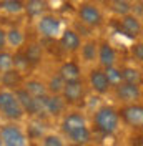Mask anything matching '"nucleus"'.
Wrapping results in <instances>:
<instances>
[{
  "instance_id": "31",
  "label": "nucleus",
  "mask_w": 143,
  "mask_h": 146,
  "mask_svg": "<svg viewBox=\"0 0 143 146\" xmlns=\"http://www.w3.org/2000/svg\"><path fill=\"white\" fill-rule=\"evenodd\" d=\"M42 146H65L63 143V138L60 135H55V133H47L42 138Z\"/></svg>"
},
{
  "instance_id": "37",
  "label": "nucleus",
  "mask_w": 143,
  "mask_h": 146,
  "mask_svg": "<svg viewBox=\"0 0 143 146\" xmlns=\"http://www.w3.org/2000/svg\"><path fill=\"white\" fill-rule=\"evenodd\" d=\"M142 98H143V95H142Z\"/></svg>"
},
{
  "instance_id": "14",
  "label": "nucleus",
  "mask_w": 143,
  "mask_h": 146,
  "mask_svg": "<svg viewBox=\"0 0 143 146\" xmlns=\"http://www.w3.org/2000/svg\"><path fill=\"white\" fill-rule=\"evenodd\" d=\"M97 62H98L100 68H107V66H113L118 63V53H116L115 46L110 42L103 40L98 43V53H97Z\"/></svg>"
},
{
  "instance_id": "18",
  "label": "nucleus",
  "mask_w": 143,
  "mask_h": 146,
  "mask_svg": "<svg viewBox=\"0 0 143 146\" xmlns=\"http://www.w3.org/2000/svg\"><path fill=\"white\" fill-rule=\"evenodd\" d=\"M22 83H23V76H22L15 68L0 75V85H3V90L15 91L17 88L22 86Z\"/></svg>"
},
{
  "instance_id": "15",
  "label": "nucleus",
  "mask_w": 143,
  "mask_h": 146,
  "mask_svg": "<svg viewBox=\"0 0 143 146\" xmlns=\"http://www.w3.org/2000/svg\"><path fill=\"white\" fill-rule=\"evenodd\" d=\"M40 105H42V113H48L50 116H62L67 108V103L63 101L62 95H50V93L40 100Z\"/></svg>"
},
{
  "instance_id": "33",
  "label": "nucleus",
  "mask_w": 143,
  "mask_h": 146,
  "mask_svg": "<svg viewBox=\"0 0 143 146\" xmlns=\"http://www.w3.org/2000/svg\"><path fill=\"white\" fill-rule=\"evenodd\" d=\"M5 33L7 32L3 28H0V52H3L5 50V45H7V35Z\"/></svg>"
},
{
  "instance_id": "19",
  "label": "nucleus",
  "mask_w": 143,
  "mask_h": 146,
  "mask_svg": "<svg viewBox=\"0 0 143 146\" xmlns=\"http://www.w3.org/2000/svg\"><path fill=\"white\" fill-rule=\"evenodd\" d=\"M22 88L27 91L30 96H33L35 100H42V98H45V96L48 95L47 85H45L43 82H40V80H35V78L27 80V82L23 83V86H22Z\"/></svg>"
},
{
  "instance_id": "4",
  "label": "nucleus",
  "mask_w": 143,
  "mask_h": 146,
  "mask_svg": "<svg viewBox=\"0 0 143 146\" xmlns=\"http://www.w3.org/2000/svg\"><path fill=\"white\" fill-rule=\"evenodd\" d=\"M118 115L122 123L133 129H143V105L142 103H132V105H122L118 110Z\"/></svg>"
},
{
  "instance_id": "21",
  "label": "nucleus",
  "mask_w": 143,
  "mask_h": 146,
  "mask_svg": "<svg viewBox=\"0 0 143 146\" xmlns=\"http://www.w3.org/2000/svg\"><path fill=\"white\" fill-rule=\"evenodd\" d=\"M48 9V2L47 0H30L23 5V12L28 17H42Z\"/></svg>"
},
{
  "instance_id": "34",
  "label": "nucleus",
  "mask_w": 143,
  "mask_h": 146,
  "mask_svg": "<svg viewBox=\"0 0 143 146\" xmlns=\"http://www.w3.org/2000/svg\"><path fill=\"white\" fill-rule=\"evenodd\" d=\"M65 146H80V145H73V143H68V145H65Z\"/></svg>"
},
{
  "instance_id": "7",
  "label": "nucleus",
  "mask_w": 143,
  "mask_h": 146,
  "mask_svg": "<svg viewBox=\"0 0 143 146\" xmlns=\"http://www.w3.org/2000/svg\"><path fill=\"white\" fill-rule=\"evenodd\" d=\"M85 95H87V86H85L83 80L65 83L62 91V98L67 103V106L68 105H80L85 100Z\"/></svg>"
},
{
  "instance_id": "24",
  "label": "nucleus",
  "mask_w": 143,
  "mask_h": 146,
  "mask_svg": "<svg viewBox=\"0 0 143 146\" xmlns=\"http://www.w3.org/2000/svg\"><path fill=\"white\" fill-rule=\"evenodd\" d=\"M110 10L118 17H125L132 13L133 5L130 0H110Z\"/></svg>"
},
{
  "instance_id": "13",
  "label": "nucleus",
  "mask_w": 143,
  "mask_h": 146,
  "mask_svg": "<svg viewBox=\"0 0 143 146\" xmlns=\"http://www.w3.org/2000/svg\"><path fill=\"white\" fill-rule=\"evenodd\" d=\"M88 85L97 95H107L108 91L112 90V86H110V83H108L107 76H105V72H103V68H100V66H95V68L90 70Z\"/></svg>"
},
{
  "instance_id": "9",
  "label": "nucleus",
  "mask_w": 143,
  "mask_h": 146,
  "mask_svg": "<svg viewBox=\"0 0 143 146\" xmlns=\"http://www.w3.org/2000/svg\"><path fill=\"white\" fill-rule=\"evenodd\" d=\"M85 126H88V121H87V116L82 111H68L62 116L60 128H62L65 136H68V135H72V133H75V131H78Z\"/></svg>"
},
{
  "instance_id": "32",
  "label": "nucleus",
  "mask_w": 143,
  "mask_h": 146,
  "mask_svg": "<svg viewBox=\"0 0 143 146\" xmlns=\"http://www.w3.org/2000/svg\"><path fill=\"white\" fill-rule=\"evenodd\" d=\"M132 55H133V58L138 63H143V40H138V42L133 43V46H132Z\"/></svg>"
},
{
  "instance_id": "6",
  "label": "nucleus",
  "mask_w": 143,
  "mask_h": 146,
  "mask_svg": "<svg viewBox=\"0 0 143 146\" xmlns=\"http://www.w3.org/2000/svg\"><path fill=\"white\" fill-rule=\"evenodd\" d=\"M0 138L3 146H27L28 138L23 133V129L17 126L15 123H9L0 128Z\"/></svg>"
},
{
  "instance_id": "30",
  "label": "nucleus",
  "mask_w": 143,
  "mask_h": 146,
  "mask_svg": "<svg viewBox=\"0 0 143 146\" xmlns=\"http://www.w3.org/2000/svg\"><path fill=\"white\" fill-rule=\"evenodd\" d=\"M13 70V55L9 52H0V75Z\"/></svg>"
},
{
  "instance_id": "3",
  "label": "nucleus",
  "mask_w": 143,
  "mask_h": 146,
  "mask_svg": "<svg viewBox=\"0 0 143 146\" xmlns=\"http://www.w3.org/2000/svg\"><path fill=\"white\" fill-rule=\"evenodd\" d=\"M77 17H78V22L82 25H85L88 28H100L103 25V22H105L102 10L92 2L82 3L77 9Z\"/></svg>"
},
{
  "instance_id": "38",
  "label": "nucleus",
  "mask_w": 143,
  "mask_h": 146,
  "mask_svg": "<svg viewBox=\"0 0 143 146\" xmlns=\"http://www.w3.org/2000/svg\"><path fill=\"white\" fill-rule=\"evenodd\" d=\"M142 25H143V23H142Z\"/></svg>"
},
{
  "instance_id": "2",
  "label": "nucleus",
  "mask_w": 143,
  "mask_h": 146,
  "mask_svg": "<svg viewBox=\"0 0 143 146\" xmlns=\"http://www.w3.org/2000/svg\"><path fill=\"white\" fill-rule=\"evenodd\" d=\"M0 113L10 121H18L23 118V110L18 105L15 93L10 90H0Z\"/></svg>"
},
{
  "instance_id": "17",
  "label": "nucleus",
  "mask_w": 143,
  "mask_h": 146,
  "mask_svg": "<svg viewBox=\"0 0 143 146\" xmlns=\"http://www.w3.org/2000/svg\"><path fill=\"white\" fill-rule=\"evenodd\" d=\"M122 72V83L135 85V86H142L143 85V72L135 66V65H123L120 66Z\"/></svg>"
},
{
  "instance_id": "12",
  "label": "nucleus",
  "mask_w": 143,
  "mask_h": 146,
  "mask_svg": "<svg viewBox=\"0 0 143 146\" xmlns=\"http://www.w3.org/2000/svg\"><path fill=\"white\" fill-rule=\"evenodd\" d=\"M118 25H120V30H122L128 38H132V40L140 38L142 33H143L142 20L136 17L135 13H130V15H125V17H120Z\"/></svg>"
},
{
  "instance_id": "25",
  "label": "nucleus",
  "mask_w": 143,
  "mask_h": 146,
  "mask_svg": "<svg viewBox=\"0 0 143 146\" xmlns=\"http://www.w3.org/2000/svg\"><path fill=\"white\" fill-rule=\"evenodd\" d=\"M45 85H47V90H48L50 95H62L63 86H65V80H63L58 73H53Z\"/></svg>"
},
{
  "instance_id": "10",
  "label": "nucleus",
  "mask_w": 143,
  "mask_h": 146,
  "mask_svg": "<svg viewBox=\"0 0 143 146\" xmlns=\"http://www.w3.org/2000/svg\"><path fill=\"white\" fill-rule=\"evenodd\" d=\"M13 93H15V98H17L18 105L22 106V110H23L25 115H28V116H38V115H42V105H40V100H35L33 96H30L22 86L17 88Z\"/></svg>"
},
{
  "instance_id": "36",
  "label": "nucleus",
  "mask_w": 143,
  "mask_h": 146,
  "mask_svg": "<svg viewBox=\"0 0 143 146\" xmlns=\"http://www.w3.org/2000/svg\"><path fill=\"white\" fill-rule=\"evenodd\" d=\"M25 2H30V0H25Z\"/></svg>"
},
{
  "instance_id": "8",
  "label": "nucleus",
  "mask_w": 143,
  "mask_h": 146,
  "mask_svg": "<svg viewBox=\"0 0 143 146\" xmlns=\"http://www.w3.org/2000/svg\"><path fill=\"white\" fill-rule=\"evenodd\" d=\"M113 93H115V98L122 105H132V103H140L143 90H142V86H135V85H128V83H120L118 86L113 88Z\"/></svg>"
},
{
  "instance_id": "16",
  "label": "nucleus",
  "mask_w": 143,
  "mask_h": 146,
  "mask_svg": "<svg viewBox=\"0 0 143 146\" xmlns=\"http://www.w3.org/2000/svg\"><path fill=\"white\" fill-rule=\"evenodd\" d=\"M57 73L65 80V83L82 80V66H80V63L75 62V60H67V62H63V63L58 66Z\"/></svg>"
},
{
  "instance_id": "1",
  "label": "nucleus",
  "mask_w": 143,
  "mask_h": 146,
  "mask_svg": "<svg viewBox=\"0 0 143 146\" xmlns=\"http://www.w3.org/2000/svg\"><path fill=\"white\" fill-rule=\"evenodd\" d=\"M93 126L102 135H115L122 126L118 110L112 105H102L93 111Z\"/></svg>"
},
{
  "instance_id": "23",
  "label": "nucleus",
  "mask_w": 143,
  "mask_h": 146,
  "mask_svg": "<svg viewBox=\"0 0 143 146\" xmlns=\"http://www.w3.org/2000/svg\"><path fill=\"white\" fill-rule=\"evenodd\" d=\"M23 55L28 60V63L32 65V66H35V65H38L43 60V48L38 43H28L25 46V50H23Z\"/></svg>"
},
{
  "instance_id": "28",
  "label": "nucleus",
  "mask_w": 143,
  "mask_h": 146,
  "mask_svg": "<svg viewBox=\"0 0 143 146\" xmlns=\"http://www.w3.org/2000/svg\"><path fill=\"white\" fill-rule=\"evenodd\" d=\"M13 68H15V70L20 73V75L27 73L28 70L32 68V65L28 63V60L25 58L23 52H17V53L13 55Z\"/></svg>"
},
{
  "instance_id": "22",
  "label": "nucleus",
  "mask_w": 143,
  "mask_h": 146,
  "mask_svg": "<svg viewBox=\"0 0 143 146\" xmlns=\"http://www.w3.org/2000/svg\"><path fill=\"white\" fill-rule=\"evenodd\" d=\"M92 136H93V131H92V128L90 126H85L78 129V131H75V133H72L68 135V143H73V145H80V146H87L92 143Z\"/></svg>"
},
{
  "instance_id": "27",
  "label": "nucleus",
  "mask_w": 143,
  "mask_h": 146,
  "mask_svg": "<svg viewBox=\"0 0 143 146\" xmlns=\"http://www.w3.org/2000/svg\"><path fill=\"white\" fill-rule=\"evenodd\" d=\"M103 72H105V76H107V80H108L112 88H115V86H118L122 83V72H120V66L118 65L107 66V68H103Z\"/></svg>"
},
{
  "instance_id": "26",
  "label": "nucleus",
  "mask_w": 143,
  "mask_h": 146,
  "mask_svg": "<svg viewBox=\"0 0 143 146\" xmlns=\"http://www.w3.org/2000/svg\"><path fill=\"white\" fill-rule=\"evenodd\" d=\"M5 35H7V43L13 48H20L25 43V35L20 28H10Z\"/></svg>"
},
{
  "instance_id": "20",
  "label": "nucleus",
  "mask_w": 143,
  "mask_h": 146,
  "mask_svg": "<svg viewBox=\"0 0 143 146\" xmlns=\"http://www.w3.org/2000/svg\"><path fill=\"white\" fill-rule=\"evenodd\" d=\"M98 53V42L97 40H87L80 46V56L85 63H95Z\"/></svg>"
},
{
  "instance_id": "5",
  "label": "nucleus",
  "mask_w": 143,
  "mask_h": 146,
  "mask_svg": "<svg viewBox=\"0 0 143 146\" xmlns=\"http://www.w3.org/2000/svg\"><path fill=\"white\" fill-rule=\"evenodd\" d=\"M37 30H38V33L43 36V38L53 40L57 36H60V33H62V20L57 17V15L45 13V15H42V17L38 18Z\"/></svg>"
},
{
  "instance_id": "35",
  "label": "nucleus",
  "mask_w": 143,
  "mask_h": 146,
  "mask_svg": "<svg viewBox=\"0 0 143 146\" xmlns=\"http://www.w3.org/2000/svg\"><path fill=\"white\" fill-rule=\"evenodd\" d=\"M0 146H3V145H2V138H0Z\"/></svg>"
},
{
  "instance_id": "11",
  "label": "nucleus",
  "mask_w": 143,
  "mask_h": 146,
  "mask_svg": "<svg viewBox=\"0 0 143 146\" xmlns=\"http://www.w3.org/2000/svg\"><path fill=\"white\" fill-rule=\"evenodd\" d=\"M82 43L83 42H82L80 33L77 30H73V28L62 30V33L58 36V45L62 46V50L67 52V53H78Z\"/></svg>"
},
{
  "instance_id": "29",
  "label": "nucleus",
  "mask_w": 143,
  "mask_h": 146,
  "mask_svg": "<svg viewBox=\"0 0 143 146\" xmlns=\"http://www.w3.org/2000/svg\"><path fill=\"white\" fill-rule=\"evenodd\" d=\"M23 0H3L2 2V10H5L10 15H17L23 12Z\"/></svg>"
}]
</instances>
